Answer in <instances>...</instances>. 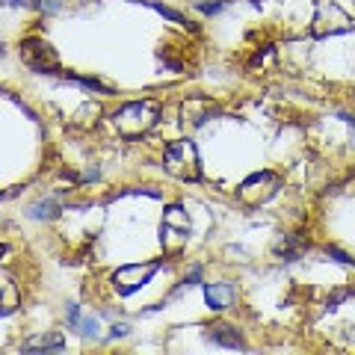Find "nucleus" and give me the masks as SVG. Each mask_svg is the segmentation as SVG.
I'll return each mask as SVG.
<instances>
[{"instance_id":"nucleus-1","label":"nucleus","mask_w":355,"mask_h":355,"mask_svg":"<svg viewBox=\"0 0 355 355\" xmlns=\"http://www.w3.org/2000/svg\"><path fill=\"white\" fill-rule=\"evenodd\" d=\"M157 119H160V104L146 98V101H128L125 107H119L113 125L125 139H137L157 125Z\"/></svg>"},{"instance_id":"nucleus-2","label":"nucleus","mask_w":355,"mask_h":355,"mask_svg":"<svg viewBox=\"0 0 355 355\" xmlns=\"http://www.w3.org/2000/svg\"><path fill=\"white\" fill-rule=\"evenodd\" d=\"M163 166L172 178H178V181H187V184L202 181V163H198V148H196L193 139L169 142L163 151Z\"/></svg>"},{"instance_id":"nucleus-3","label":"nucleus","mask_w":355,"mask_h":355,"mask_svg":"<svg viewBox=\"0 0 355 355\" xmlns=\"http://www.w3.org/2000/svg\"><path fill=\"white\" fill-rule=\"evenodd\" d=\"M279 190H282V178L275 172H270V169H263V172L249 175L246 181L237 187V198L246 207H261V205L270 202Z\"/></svg>"},{"instance_id":"nucleus-4","label":"nucleus","mask_w":355,"mask_h":355,"mask_svg":"<svg viewBox=\"0 0 355 355\" xmlns=\"http://www.w3.org/2000/svg\"><path fill=\"white\" fill-rule=\"evenodd\" d=\"M190 240V214L181 205H169L160 225V243L169 254H178L184 249V243Z\"/></svg>"},{"instance_id":"nucleus-5","label":"nucleus","mask_w":355,"mask_h":355,"mask_svg":"<svg viewBox=\"0 0 355 355\" xmlns=\"http://www.w3.org/2000/svg\"><path fill=\"white\" fill-rule=\"evenodd\" d=\"M352 27H355L352 18L338 3H317L314 18H311V36L314 39L340 36V33H349Z\"/></svg>"},{"instance_id":"nucleus-6","label":"nucleus","mask_w":355,"mask_h":355,"mask_svg":"<svg viewBox=\"0 0 355 355\" xmlns=\"http://www.w3.org/2000/svg\"><path fill=\"white\" fill-rule=\"evenodd\" d=\"M21 60L36 74H53L60 69V53L53 51V44L48 39H39V36H30L21 42Z\"/></svg>"},{"instance_id":"nucleus-7","label":"nucleus","mask_w":355,"mask_h":355,"mask_svg":"<svg viewBox=\"0 0 355 355\" xmlns=\"http://www.w3.org/2000/svg\"><path fill=\"white\" fill-rule=\"evenodd\" d=\"M157 270H160L157 261L125 263V266H119V270L110 275V282H113V291H116L119 296H130V293H137L142 284H148L154 275H157Z\"/></svg>"},{"instance_id":"nucleus-8","label":"nucleus","mask_w":355,"mask_h":355,"mask_svg":"<svg viewBox=\"0 0 355 355\" xmlns=\"http://www.w3.org/2000/svg\"><path fill=\"white\" fill-rule=\"evenodd\" d=\"M214 116H219V107L210 101V98H205V95H190L181 104V125L190 128V130L207 125Z\"/></svg>"},{"instance_id":"nucleus-9","label":"nucleus","mask_w":355,"mask_h":355,"mask_svg":"<svg viewBox=\"0 0 355 355\" xmlns=\"http://www.w3.org/2000/svg\"><path fill=\"white\" fill-rule=\"evenodd\" d=\"M205 299L210 311H228L237 302V291L228 282H216V284H205Z\"/></svg>"},{"instance_id":"nucleus-10","label":"nucleus","mask_w":355,"mask_h":355,"mask_svg":"<svg viewBox=\"0 0 355 355\" xmlns=\"http://www.w3.org/2000/svg\"><path fill=\"white\" fill-rule=\"evenodd\" d=\"M18 305H21L18 284L12 282V275L0 272V317H6V314H12V311H18Z\"/></svg>"},{"instance_id":"nucleus-11","label":"nucleus","mask_w":355,"mask_h":355,"mask_svg":"<svg viewBox=\"0 0 355 355\" xmlns=\"http://www.w3.org/2000/svg\"><path fill=\"white\" fill-rule=\"evenodd\" d=\"M207 331H210V340L219 343V347H228V349H246V340H243V335H240L234 326H228V323H214Z\"/></svg>"},{"instance_id":"nucleus-12","label":"nucleus","mask_w":355,"mask_h":355,"mask_svg":"<svg viewBox=\"0 0 355 355\" xmlns=\"http://www.w3.org/2000/svg\"><path fill=\"white\" fill-rule=\"evenodd\" d=\"M305 249H308V243H305L302 237H296V234H287V237H282V240L272 246V252L279 254V258H284V261H296V258H302Z\"/></svg>"},{"instance_id":"nucleus-13","label":"nucleus","mask_w":355,"mask_h":355,"mask_svg":"<svg viewBox=\"0 0 355 355\" xmlns=\"http://www.w3.org/2000/svg\"><path fill=\"white\" fill-rule=\"evenodd\" d=\"M60 214V205H57V198H42V202H36L30 207V216L33 219H53Z\"/></svg>"},{"instance_id":"nucleus-14","label":"nucleus","mask_w":355,"mask_h":355,"mask_svg":"<svg viewBox=\"0 0 355 355\" xmlns=\"http://www.w3.org/2000/svg\"><path fill=\"white\" fill-rule=\"evenodd\" d=\"M65 343H62V335L60 331H51V335H44L39 340H27L24 343V349H62Z\"/></svg>"},{"instance_id":"nucleus-15","label":"nucleus","mask_w":355,"mask_h":355,"mask_svg":"<svg viewBox=\"0 0 355 355\" xmlns=\"http://www.w3.org/2000/svg\"><path fill=\"white\" fill-rule=\"evenodd\" d=\"M139 3H146V6H151L154 12H160L163 18H169V21H175V24H181V27H187L190 30V21H187L181 12H175V9H169V6H163V3H157V0H139Z\"/></svg>"},{"instance_id":"nucleus-16","label":"nucleus","mask_w":355,"mask_h":355,"mask_svg":"<svg viewBox=\"0 0 355 355\" xmlns=\"http://www.w3.org/2000/svg\"><path fill=\"white\" fill-rule=\"evenodd\" d=\"M71 83H77V86H86V89H92V92H101V95H113V89H110L107 83H101V80H95V77H69Z\"/></svg>"},{"instance_id":"nucleus-17","label":"nucleus","mask_w":355,"mask_h":355,"mask_svg":"<svg viewBox=\"0 0 355 355\" xmlns=\"http://www.w3.org/2000/svg\"><path fill=\"white\" fill-rule=\"evenodd\" d=\"M74 326H77V329H80V331H83V335H86V338H92V335H95V331H98V320H95V317H86V320L80 317V320H77V323H74Z\"/></svg>"},{"instance_id":"nucleus-18","label":"nucleus","mask_w":355,"mask_h":355,"mask_svg":"<svg viewBox=\"0 0 355 355\" xmlns=\"http://www.w3.org/2000/svg\"><path fill=\"white\" fill-rule=\"evenodd\" d=\"M326 254H331V258H338L340 263H355V261L349 258V254H347V252H340L338 246H326Z\"/></svg>"},{"instance_id":"nucleus-19","label":"nucleus","mask_w":355,"mask_h":355,"mask_svg":"<svg viewBox=\"0 0 355 355\" xmlns=\"http://www.w3.org/2000/svg\"><path fill=\"white\" fill-rule=\"evenodd\" d=\"M222 6H225L222 0H214V3H198V9H202L205 15H216V12H222Z\"/></svg>"},{"instance_id":"nucleus-20","label":"nucleus","mask_w":355,"mask_h":355,"mask_svg":"<svg viewBox=\"0 0 355 355\" xmlns=\"http://www.w3.org/2000/svg\"><path fill=\"white\" fill-rule=\"evenodd\" d=\"M130 331V326L128 323H119V326H113V331H110V338H125Z\"/></svg>"},{"instance_id":"nucleus-21","label":"nucleus","mask_w":355,"mask_h":355,"mask_svg":"<svg viewBox=\"0 0 355 355\" xmlns=\"http://www.w3.org/2000/svg\"><path fill=\"white\" fill-rule=\"evenodd\" d=\"M6 3H12V6H18V3H24V0H6Z\"/></svg>"},{"instance_id":"nucleus-22","label":"nucleus","mask_w":355,"mask_h":355,"mask_svg":"<svg viewBox=\"0 0 355 355\" xmlns=\"http://www.w3.org/2000/svg\"><path fill=\"white\" fill-rule=\"evenodd\" d=\"M3 254H6V246H3V243H0V258H3Z\"/></svg>"}]
</instances>
